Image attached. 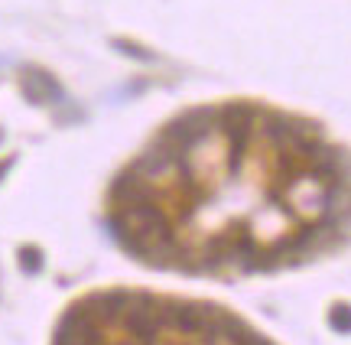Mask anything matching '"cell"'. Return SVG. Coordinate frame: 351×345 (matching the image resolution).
I'll list each match as a JSON object with an SVG mask.
<instances>
[{
	"instance_id": "1",
	"label": "cell",
	"mask_w": 351,
	"mask_h": 345,
	"mask_svg": "<svg viewBox=\"0 0 351 345\" xmlns=\"http://www.w3.org/2000/svg\"><path fill=\"white\" fill-rule=\"evenodd\" d=\"M23 85H26V91H29V98H56L59 95V88H56V82H52L46 72H26V78H23Z\"/></svg>"
},
{
	"instance_id": "2",
	"label": "cell",
	"mask_w": 351,
	"mask_h": 345,
	"mask_svg": "<svg viewBox=\"0 0 351 345\" xmlns=\"http://www.w3.org/2000/svg\"><path fill=\"white\" fill-rule=\"evenodd\" d=\"M332 326H335L339 333H348V307H345V303L335 307V313H332Z\"/></svg>"
},
{
	"instance_id": "3",
	"label": "cell",
	"mask_w": 351,
	"mask_h": 345,
	"mask_svg": "<svg viewBox=\"0 0 351 345\" xmlns=\"http://www.w3.org/2000/svg\"><path fill=\"white\" fill-rule=\"evenodd\" d=\"M20 264H23L26 270H36L39 267V254L29 248V251H23V254H20Z\"/></svg>"
}]
</instances>
